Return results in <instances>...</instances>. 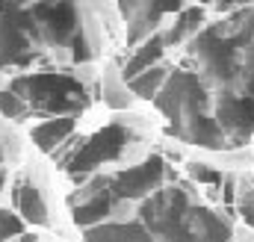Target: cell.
Masks as SVG:
<instances>
[{
	"label": "cell",
	"mask_w": 254,
	"mask_h": 242,
	"mask_svg": "<svg viewBox=\"0 0 254 242\" xmlns=\"http://www.w3.org/2000/svg\"><path fill=\"white\" fill-rule=\"evenodd\" d=\"M190 60L216 95L254 92V9H231V18L198 30L190 39Z\"/></svg>",
	"instance_id": "obj_1"
},
{
	"label": "cell",
	"mask_w": 254,
	"mask_h": 242,
	"mask_svg": "<svg viewBox=\"0 0 254 242\" xmlns=\"http://www.w3.org/2000/svg\"><path fill=\"white\" fill-rule=\"evenodd\" d=\"M139 225L154 242H228L231 225L192 201L184 186H160L139 207Z\"/></svg>",
	"instance_id": "obj_2"
},
{
	"label": "cell",
	"mask_w": 254,
	"mask_h": 242,
	"mask_svg": "<svg viewBox=\"0 0 254 242\" xmlns=\"http://www.w3.org/2000/svg\"><path fill=\"white\" fill-rule=\"evenodd\" d=\"M157 110L169 121V133L198 148H225V139L213 121V98L195 71H172L154 98Z\"/></svg>",
	"instance_id": "obj_3"
},
{
	"label": "cell",
	"mask_w": 254,
	"mask_h": 242,
	"mask_svg": "<svg viewBox=\"0 0 254 242\" xmlns=\"http://www.w3.org/2000/svg\"><path fill=\"white\" fill-rule=\"evenodd\" d=\"M9 92L24 101L30 116L39 113V116H51V119H74L77 113H83L89 107L86 86L65 71L18 74L9 83Z\"/></svg>",
	"instance_id": "obj_4"
},
{
	"label": "cell",
	"mask_w": 254,
	"mask_h": 242,
	"mask_svg": "<svg viewBox=\"0 0 254 242\" xmlns=\"http://www.w3.org/2000/svg\"><path fill=\"white\" fill-rule=\"evenodd\" d=\"M36 30V42L71 62L92 60V39L83 24V9L74 3H33L24 6Z\"/></svg>",
	"instance_id": "obj_5"
},
{
	"label": "cell",
	"mask_w": 254,
	"mask_h": 242,
	"mask_svg": "<svg viewBox=\"0 0 254 242\" xmlns=\"http://www.w3.org/2000/svg\"><path fill=\"white\" fill-rule=\"evenodd\" d=\"M130 145V130L125 124H107L101 127L98 133H92L89 139H83V145L74 148V154L65 160V172L74 178V181H83L89 172L107 166V163H116L122 160V154Z\"/></svg>",
	"instance_id": "obj_6"
},
{
	"label": "cell",
	"mask_w": 254,
	"mask_h": 242,
	"mask_svg": "<svg viewBox=\"0 0 254 242\" xmlns=\"http://www.w3.org/2000/svg\"><path fill=\"white\" fill-rule=\"evenodd\" d=\"M39 57L36 30L24 6H0V71L27 68Z\"/></svg>",
	"instance_id": "obj_7"
},
{
	"label": "cell",
	"mask_w": 254,
	"mask_h": 242,
	"mask_svg": "<svg viewBox=\"0 0 254 242\" xmlns=\"http://www.w3.org/2000/svg\"><path fill=\"white\" fill-rule=\"evenodd\" d=\"M213 121L228 145H246L254 136V92L249 95H216Z\"/></svg>",
	"instance_id": "obj_8"
},
{
	"label": "cell",
	"mask_w": 254,
	"mask_h": 242,
	"mask_svg": "<svg viewBox=\"0 0 254 242\" xmlns=\"http://www.w3.org/2000/svg\"><path fill=\"white\" fill-rule=\"evenodd\" d=\"M166 181V163L160 157H148L145 163L125 169L119 175H107V192L113 195L116 204H125V201H139V198H148L151 192H157Z\"/></svg>",
	"instance_id": "obj_9"
},
{
	"label": "cell",
	"mask_w": 254,
	"mask_h": 242,
	"mask_svg": "<svg viewBox=\"0 0 254 242\" xmlns=\"http://www.w3.org/2000/svg\"><path fill=\"white\" fill-rule=\"evenodd\" d=\"M119 12L127 21V48H139L142 42H148L154 33H160L163 21L169 15H178L181 6H157V3H122Z\"/></svg>",
	"instance_id": "obj_10"
},
{
	"label": "cell",
	"mask_w": 254,
	"mask_h": 242,
	"mask_svg": "<svg viewBox=\"0 0 254 242\" xmlns=\"http://www.w3.org/2000/svg\"><path fill=\"white\" fill-rule=\"evenodd\" d=\"M116 201L113 195L107 192V183L104 178H95L83 192H77L71 198V219L80 225V228H95V225H104L113 213H116Z\"/></svg>",
	"instance_id": "obj_11"
},
{
	"label": "cell",
	"mask_w": 254,
	"mask_h": 242,
	"mask_svg": "<svg viewBox=\"0 0 254 242\" xmlns=\"http://www.w3.org/2000/svg\"><path fill=\"white\" fill-rule=\"evenodd\" d=\"M12 204H15V216L21 222L30 225H48V204L42 198V192L36 189V183L18 181L12 189Z\"/></svg>",
	"instance_id": "obj_12"
},
{
	"label": "cell",
	"mask_w": 254,
	"mask_h": 242,
	"mask_svg": "<svg viewBox=\"0 0 254 242\" xmlns=\"http://www.w3.org/2000/svg\"><path fill=\"white\" fill-rule=\"evenodd\" d=\"M86 242H154L139 222H104L86 228Z\"/></svg>",
	"instance_id": "obj_13"
},
{
	"label": "cell",
	"mask_w": 254,
	"mask_h": 242,
	"mask_svg": "<svg viewBox=\"0 0 254 242\" xmlns=\"http://www.w3.org/2000/svg\"><path fill=\"white\" fill-rule=\"evenodd\" d=\"M166 54V45H163V36L160 33H154L148 42H142L139 48H133L130 51V57L125 60L122 65V77L125 80H133V77H139L142 71H148V68H154L160 57Z\"/></svg>",
	"instance_id": "obj_14"
},
{
	"label": "cell",
	"mask_w": 254,
	"mask_h": 242,
	"mask_svg": "<svg viewBox=\"0 0 254 242\" xmlns=\"http://www.w3.org/2000/svg\"><path fill=\"white\" fill-rule=\"evenodd\" d=\"M201 24H204V9H201V6L181 9V12L175 15V21L166 27V33H160V36H163V45L169 48V45H184V42H190L192 36L201 30Z\"/></svg>",
	"instance_id": "obj_15"
},
{
	"label": "cell",
	"mask_w": 254,
	"mask_h": 242,
	"mask_svg": "<svg viewBox=\"0 0 254 242\" xmlns=\"http://www.w3.org/2000/svg\"><path fill=\"white\" fill-rule=\"evenodd\" d=\"M71 133H74V119H48V121H42V124H36L30 136H33V142L42 151L54 154L63 142H68Z\"/></svg>",
	"instance_id": "obj_16"
},
{
	"label": "cell",
	"mask_w": 254,
	"mask_h": 242,
	"mask_svg": "<svg viewBox=\"0 0 254 242\" xmlns=\"http://www.w3.org/2000/svg\"><path fill=\"white\" fill-rule=\"evenodd\" d=\"M166 77H169V71H166V68H160V65H154V68L142 71L139 77L127 80V89H130L136 98H145V101H151V98H157V92L163 89Z\"/></svg>",
	"instance_id": "obj_17"
},
{
	"label": "cell",
	"mask_w": 254,
	"mask_h": 242,
	"mask_svg": "<svg viewBox=\"0 0 254 242\" xmlns=\"http://www.w3.org/2000/svg\"><path fill=\"white\" fill-rule=\"evenodd\" d=\"M0 113H3L6 119H12V121H24L27 116H30V110L24 107V101L15 98L9 89H0Z\"/></svg>",
	"instance_id": "obj_18"
},
{
	"label": "cell",
	"mask_w": 254,
	"mask_h": 242,
	"mask_svg": "<svg viewBox=\"0 0 254 242\" xmlns=\"http://www.w3.org/2000/svg\"><path fill=\"white\" fill-rule=\"evenodd\" d=\"M18 237H24V222L15 213L0 210V242H12Z\"/></svg>",
	"instance_id": "obj_19"
},
{
	"label": "cell",
	"mask_w": 254,
	"mask_h": 242,
	"mask_svg": "<svg viewBox=\"0 0 254 242\" xmlns=\"http://www.w3.org/2000/svg\"><path fill=\"white\" fill-rule=\"evenodd\" d=\"M240 213L254 228V183H243L240 186Z\"/></svg>",
	"instance_id": "obj_20"
},
{
	"label": "cell",
	"mask_w": 254,
	"mask_h": 242,
	"mask_svg": "<svg viewBox=\"0 0 254 242\" xmlns=\"http://www.w3.org/2000/svg\"><path fill=\"white\" fill-rule=\"evenodd\" d=\"M190 175L195 178V181H201L204 186H222V175H219V172H213V169H210V166H204V163H192Z\"/></svg>",
	"instance_id": "obj_21"
},
{
	"label": "cell",
	"mask_w": 254,
	"mask_h": 242,
	"mask_svg": "<svg viewBox=\"0 0 254 242\" xmlns=\"http://www.w3.org/2000/svg\"><path fill=\"white\" fill-rule=\"evenodd\" d=\"M3 183H6V154L0 148V189H3Z\"/></svg>",
	"instance_id": "obj_22"
}]
</instances>
